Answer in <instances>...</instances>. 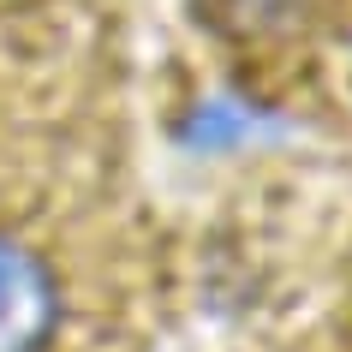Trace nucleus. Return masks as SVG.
Here are the masks:
<instances>
[{
  "instance_id": "obj_1",
  "label": "nucleus",
  "mask_w": 352,
  "mask_h": 352,
  "mask_svg": "<svg viewBox=\"0 0 352 352\" xmlns=\"http://www.w3.org/2000/svg\"><path fill=\"white\" fill-rule=\"evenodd\" d=\"M60 322V287L30 245L0 233V352H48Z\"/></svg>"
}]
</instances>
